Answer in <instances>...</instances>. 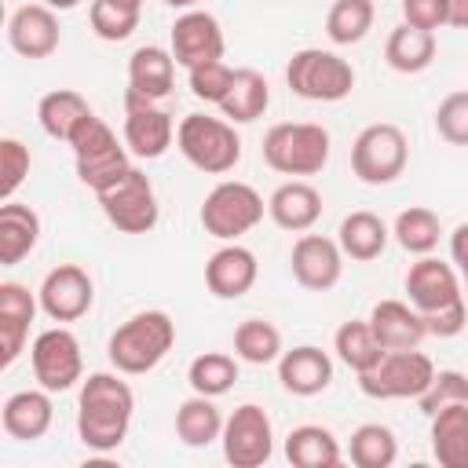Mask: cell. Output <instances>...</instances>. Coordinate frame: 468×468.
Returning a JSON list of instances; mask_svg holds the SVG:
<instances>
[{"mask_svg":"<svg viewBox=\"0 0 468 468\" xmlns=\"http://www.w3.org/2000/svg\"><path fill=\"white\" fill-rule=\"evenodd\" d=\"M121 377L124 373L113 369V373H88V380H80L77 435L95 453H113L128 439L132 413H135V391Z\"/></svg>","mask_w":468,"mask_h":468,"instance_id":"6da1fadb","label":"cell"},{"mask_svg":"<svg viewBox=\"0 0 468 468\" xmlns=\"http://www.w3.org/2000/svg\"><path fill=\"white\" fill-rule=\"evenodd\" d=\"M406 296L410 303L420 311L428 336H457L468 325V300H464V285L453 263L439 260V256H420L417 263H410L406 271Z\"/></svg>","mask_w":468,"mask_h":468,"instance_id":"7a4b0ae2","label":"cell"},{"mask_svg":"<svg viewBox=\"0 0 468 468\" xmlns=\"http://www.w3.org/2000/svg\"><path fill=\"white\" fill-rule=\"evenodd\" d=\"M176 344V322L168 311H139L110 333V366L124 377H143L165 362Z\"/></svg>","mask_w":468,"mask_h":468,"instance_id":"3957f363","label":"cell"},{"mask_svg":"<svg viewBox=\"0 0 468 468\" xmlns=\"http://www.w3.org/2000/svg\"><path fill=\"white\" fill-rule=\"evenodd\" d=\"M69 150H73V165H77V179L99 194L106 190L110 183H117L128 168H132V150L124 146V139L117 143L113 128L95 117V110L77 124V132L69 135Z\"/></svg>","mask_w":468,"mask_h":468,"instance_id":"277c9868","label":"cell"},{"mask_svg":"<svg viewBox=\"0 0 468 468\" xmlns=\"http://www.w3.org/2000/svg\"><path fill=\"white\" fill-rule=\"evenodd\" d=\"M176 146L205 176H227L241 161V135L227 117L186 113L176 128Z\"/></svg>","mask_w":468,"mask_h":468,"instance_id":"5b68a950","label":"cell"},{"mask_svg":"<svg viewBox=\"0 0 468 468\" xmlns=\"http://www.w3.org/2000/svg\"><path fill=\"white\" fill-rule=\"evenodd\" d=\"M263 161L282 176H318L329 161V132L314 121H282L263 135Z\"/></svg>","mask_w":468,"mask_h":468,"instance_id":"8992f818","label":"cell"},{"mask_svg":"<svg viewBox=\"0 0 468 468\" xmlns=\"http://www.w3.org/2000/svg\"><path fill=\"white\" fill-rule=\"evenodd\" d=\"M285 84L307 102H340L355 91V69L329 48H300L285 66Z\"/></svg>","mask_w":468,"mask_h":468,"instance_id":"52a82bcc","label":"cell"},{"mask_svg":"<svg viewBox=\"0 0 468 468\" xmlns=\"http://www.w3.org/2000/svg\"><path fill=\"white\" fill-rule=\"evenodd\" d=\"M263 212H267V201L260 197V190L252 183L223 179L205 194L197 219H201L205 234H212L219 241H238L263 219Z\"/></svg>","mask_w":468,"mask_h":468,"instance_id":"ba28073f","label":"cell"},{"mask_svg":"<svg viewBox=\"0 0 468 468\" xmlns=\"http://www.w3.org/2000/svg\"><path fill=\"white\" fill-rule=\"evenodd\" d=\"M406 161H410V143L399 124H388V121L366 124L351 143V172L366 186L395 183L406 172Z\"/></svg>","mask_w":468,"mask_h":468,"instance_id":"9c48e42d","label":"cell"},{"mask_svg":"<svg viewBox=\"0 0 468 468\" xmlns=\"http://www.w3.org/2000/svg\"><path fill=\"white\" fill-rule=\"evenodd\" d=\"M435 377V362L410 347V351H384V358L358 373V391L366 399H420Z\"/></svg>","mask_w":468,"mask_h":468,"instance_id":"30bf717a","label":"cell"},{"mask_svg":"<svg viewBox=\"0 0 468 468\" xmlns=\"http://www.w3.org/2000/svg\"><path fill=\"white\" fill-rule=\"evenodd\" d=\"M95 197H99V208L110 219V227H117L121 234H146V230L157 227L161 208H157L154 183L135 165L117 183H110L106 190H99Z\"/></svg>","mask_w":468,"mask_h":468,"instance_id":"8fae6325","label":"cell"},{"mask_svg":"<svg viewBox=\"0 0 468 468\" xmlns=\"http://www.w3.org/2000/svg\"><path fill=\"white\" fill-rule=\"evenodd\" d=\"M29 366L40 388L55 391H69L77 380H84V355H80V340L58 322L44 333L33 336L29 347Z\"/></svg>","mask_w":468,"mask_h":468,"instance_id":"7c38bea8","label":"cell"},{"mask_svg":"<svg viewBox=\"0 0 468 468\" xmlns=\"http://www.w3.org/2000/svg\"><path fill=\"white\" fill-rule=\"evenodd\" d=\"M223 457L234 468H260L274 457V424L263 406L241 402L223 424Z\"/></svg>","mask_w":468,"mask_h":468,"instance_id":"4fadbf2b","label":"cell"},{"mask_svg":"<svg viewBox=\"0 0 468 468\" xmlns=\"http://www.w3.org/2000/svg\"><path fill=\"white\" fill-rule=\"evenodd\" d=\"M172 139H176L172 113L165 106H157L154 99L128 88L124 91V146L143 161H157V157H165Z\"/></svg>","mask_w":468,"mask_h":468,"instance_id":"5bb4252c","label":"cell"},{"mask_svg":"<svg viewBox=\"0 0 468 468\" xmlns=\"http://www.w3.org/2000/svg\"><path fill=\"white\" fill-rule=\"evenodd\" d=\"M40 311L51 318V322H77L91 311L95 303V285H91V274L80 267V263H58L44 274L40 289Z\"/></svg>","mask_w":468,"mask_h":468,"instance_id":"9a60e30c","label":"cell"},{"mask_svg":"<svg viewBox=\"0 0 468 468\" xmlns=\"http://www.w3.org/2000/svg\"><path fill=\"white\" fill-rule=\"evenodd\" d=\"M168 40H172V55H176V62L183 69H194L201 62H216V58H223V48H227L219 18L208 15V11H201V7L183 11L172 22Z\"/></svg>","mask_w":468,"mask_h":468,"instance_id":"2e32d148","label":"cell"},{"mask_svg":"<svg viewBox=\"0 0 468 468\" xmlns=\"http://www.w3.org/2000/svg\"><path fill=\"white\" fill-rule=\"evenodd\" d=\"M292 278L311 292H329L344 274V249L325 234H300L289 252Z\"/></svg>","mask_w":468,"mask_h":468,"instance_id":"e0dca14e","label":"cell"},{"mask_svg":"<svg viewBox=\"0 0 468 468\" xmlns=\"http://www.w3.org/2000/svg\"><path fill=\"white\" fill-rule=\"evenodd\" d=\"M62 29H58V15L48 4H22L11 11L7 18V44L15 55L22 58H48L58 51Z\"/></svg>","mask_w":468,"mask_h":468,"instance_id":"ac0fdd59","label":"cell"},{"mask_svg":"<svg viewBox=\"0 0 468 468\" xmlns=\"http://www.w3.org/2000/svg\"><path fill=\"white\" fill-rule=\"evenodd\" d=\"M256 278H260L256 252L238 241L219 245L205 263V285L216 300H241L256 285Z\"/></svg>","mask_w":468,"mask_h":468,"instance_id":"d6986e66","label":"cell"},{"mask_svg":"<svg viewBox=\"0 0 468 468\" xmlns=\"http://www.w3.org/2000/svg\"><path fill=\"white\" fill-rule=\"evenodd\" d=\"M40 311V296L29 292L22 282H0V366H15L26 351L29 325Z\"/></svg>","mask_w":468,"mask_h":468,"instance_id":"ffe728a7","label":"cell"},{"mask_svg":"<svg viewBox=\"0 0 468 468\" xmlns=\"http://www.w3.org/2000/svg\"><path fill=\"white\" fill-rule=\"evenodd\" d=\"M278 384L289 395H300V399L322 395L333 384V358L322 347H314V344H300L292 351H282V358H278Z\"/></svg>","mask_w":468,"mask_h":468,"instance_id":"44dd1931","label":"cell"},{"mask_svg":"<svg viewBox=\"0 0 468 468\" xmlns=\"http://www.w3.org/2000/svg\"><path fill=\"white\" fill-rule=\"evenodd\" d=\"M55 420V406H51V391L48 388H26L7 395L4 410H0V424L11 439L18 442H37L51 431Z\"/></svg>","mask_w":468,"mask_h":468,"instance_id":"7402d4cb","label":"cell"},{"mask_svg":"<svg viewBox=\"0 0 468 468\" xmlns=\"http://www.w3.org/2000/svg\"><path fill=\"white\" fill-rule=\"evenodd\" d=\"M369 329L380 340L384 351H410L420 347V340L428 336V325L420 318V311L413 303L402 300H380L369 311Z\"/></svg>","mask_w":468,"mask_h":468,"instance_id":"603a6c76","label":"cell"},{"mask_svg":"<svg viewBox=\"0 0 468 468\" xmlns=\"http://www.w3.org/2000/svg\"><path fill=\"white\" fill-rule=\"evenodd\" d=\"M267 216L289 234H303L322 219V194L307 179H289L267 197Z\"/></svg>","mask_w":468,"mask_h":468,"instance_id":"cb8c5ba5","label":"cell"},{"mask_svg":"<svg viewBox=\"0 0 468 468\" xmlns=\"http://www.w3.org/2000/svg\"><path fill=\"white\" fill-rule=\"evenodd\" d=\"M176 55L172 48H161V44H143L128 55V88L161 102L172 84H176Z\"/></svg>","mask_w":468,"mask_h":468,"instance_id":"d4e9b609","label":"cell"},{"mask_svg":"<svg viewBox=\"0 0 468 468\" xmlns=\"http://www.w3.org/2000/svg\"><path fill=\"white\" fill-rule=\"evenodd\" d=\"M40 241V216L29 205L0 201V267L22 263Z\"/></svg>","mask_w":468,"mask_h":468,"instance_id":"484cf974","label":"cell"},{"mask_svg":"<svg viewBox=\"0 0 468 468\" xmlns=\"http://www.w3.org/2000/svg\"><path fill=\"white\" fill-rule=\"evenodd\" d=\"M431 420V457L439 468H468V402H453Z\"/></svg>","mask_w":468,"mask_h":468,"instance_id":"4316f807","label":"cell"},{"mask_svg":"<svg viewBox=\"0 0 468 468\" xmlns=\"http://www.w3.org/2000/svg\"><path fill=\"white\" fill-rule=\"evenodd\" d=\"M223 424H227V417L219 413L216 399L197 395V391H194L190 399H183L179 410H176V435H179V442L190 446V450H201V446L219 442Z\"/></svg>","mask_w":468,"mask_h":468,"instance_id":"83f0119b","label":"cell"},{"mask_svg":"<svg viewBox=\"0 0 468 468\" xmlns=\"http://www.w3.org/2000/svg\"><path fill=\"white\" fill-rule=\"evenodd\" d=\"M285 461L292 468H336L344 461V450L329 428L300 424L285 435Z\"/></svg>","mask_w":468,"mask_h":468,"instance_id":"f1b7e54d","label":"cell"},{"mask_svg":"<svg viewBox=\"0 0 468 468\" xmlns=\"http://www.w3.org/2000/svg\"><path fill=\"white\" fill-rule=\"evenodd\" d=\"M388 238H391L388 223L377 212H369V208H358V212L344 216L340 219V230H336V241H340L344 256H351L355 263L377 260L388 249Z\"/></svg>","mask_w":468,"mask_h":468,"instance_id":"f546056e","label":"cell"},{"mask_svg":"<svg viewBox=\"0 0 468 468\" xmlns=\"http://www.w3.org/2000/svg\"><path fill=\"white\" fill-rule=\"evenodd\" d=\"M435 51H439L435 33L417 29L410 22H399L388 33V44H384V58L395 73H424L435 62Z\"/></svg>","mask_w":468,"mask_h":468,"instance_id":"4dcf8cb0","label":"cell"},{"mask_svg":"<svg viewBox=\"0 0 468 468\" xmlns=\"http://www.w3.org/2000/svg\"><path fill=\"white\" fill-rule=\"evenodd\" d=\"M91 113L88 99L73 88H55L48 91L40 102H37V121L44 128V135L58 139V143H69V135L77 132V124Z\"/></svg>","mask_w":468,"mask_h":468,"instance_id":"1f68e13d","label":"cell"},{"mask_svg":"<svg viewBox=\"0 0 468 468\" xmlns=\"http://www.w3.org/2000/svg\"><path fill=\"white\" fill-rule=\"evenodd\" d=\"M267 106H271V84L260 69H238L230 95L219 102V110L230 124H252L267 113Z\"/></svg>","mask_w":468,"mask_h":468,"instance_id":"d6a6232c","label":"cell"},{"mask_svg":"<svg viewBox=\"0 0 468 468\" xmlns=\"http://www.w3.org/2000/svg\"><path fill=\"white\" fill-rule=\"evenodd\" d=\"M333 351H336V358L358 377V373H366V369H373L380 358H384V347H380V340L373 336V329H369V318H351V322H344L336 333H333Z\"/></svg>","mask_w":468,"mask_h":468,"instance_id":"836d02e7","label":"cell"},{"mask_svg":"<svg viewBox=\"0 0 468 468\" xmlns=\"http://www.w3.org/2000/svg\"><path fill=\"white\" fill-rule=\"evenodd\" d=\"M347 453H351L355 468H391L399 461V439L388 424L369 420V424H358L351 431Z\"/></svg>","mask_w":468,"mask_h":468,"instance_id":"e575fe53","label":"cell"},{"mask_svg":"<svg viewBox=\"0 0 468 468\" xmlns=\"http://www.w3.org/2000/svg\"><path fill=\"white\" fill-rule=\"evenodd\" d=\"M186 384L197 395L219 399L238 384V355L227 351H201L190 366H186Z\"/></svg>","mask_w":468,"mask_h":468,"instance_id":"d590c367","label":"cell"},{"mask_svg":"<svg viewBox=\"0 0 468 468\" xmlns=\"http://www.w3.org/2000/svg\"><path fill=\"white\" fill-rule=\"evenodd\" d=\"M234 355L249 366H271L282 358V333L267 318H245L234 329Z\"/></svg>","mask_w":468,"mask_h":468,"instance_id":"8d00e7d4","label":"cell"},{"mask_svg":"<svg viewBox=\"0 0 468 468\" xmlns=\"http://www.w3.org/2000/svg\"><path fill=\"white\" fill-rule=\"evenodd\" d=\"M377 7L373 0H333L329 15H325V37L336 48H351L358 40H366V33L373 29Z\"/></svg>","mask_w":468,"mask_h":468,"instance_id":"74e56055","label":"cell"},{"mask_svg":"<svg viewBox=\"0 0 468 468\" xmlns=\"http://www.w3.org/2000/svg\"><path fill=\"white\" fill-rule=\"evenodd\" d=\"M391 234H395V241H399L406 252L428 256V252L439 245V238H442V223H439V216H435L431 208L410 205V208H402V212L395 216Z\"/></svg>","mask_w":468,"mask_h":468,"instance_id":"f35d334b","label":"cell"},{"mask_svg":"<svg viewBox=\"0 0 468 468\" xmlns=\"http://www.w3.org/2000/svg\"><path fill=\"white\" fill-rule=\"evenodd\" d=\"M139 15H143V7H132V4H121V0H91V7H88L91 33L106 44L128 40L139 29Z\"/></svg>","mask_w":468,"mask_h":468,"instance_id":"ab89813d","label":"cell"},{"mask_svg":"<svg viewBox=\"0 0 468 468\" xmlns=\"http://www.w3.org/2000/svg\"><path fill=\"white\" fill-rule=\"evenodd\" d=\"M234 73H238V69H230L223 58H216V62H201V66L186 69L190 95L201 99V102L219 106V102L230 95V88H234Z\"/></svg>","mask_w":468,"mask_h":468,"instance_id":"60d3db41","label":"cell"},{"mask_svg":"<svg viewBox=\"0 0 468 468\" xmlns=\"http://www.w3.org/2000/svg\"><path fill=\"white\" fill-rule=\"evenodd\" d=\"M453 402H468V373H461V369H435L428 391L417 399L420 413L431 417V413H439V410H446Z\"/></svg>","mask_w":468,"mask_h":468,"instance_id":"b9f144b4","label":"cell"},{"mask_svg":"<svg viewBox=\"0 0 468 468\" xmlns=\"http://www.w3.org/2000/svg\"><path fill=\"white\" fill-rule=\"evenodd\" d=\"M435 132L450 146H468V91H450L435 106Z\"/></svg>","mask_w":468,"mask_h":468,"instance_id":"7bdbcfd3","label":"cell"},{"mask_svg":"<svg viewBox=\"0 0 468 468\" xmlns=\"http://www.w3.org/2000/svg\"><path fill=\"white\" fill-rule=\"evenodd\" d=\"M29 165H33V157H29V146L26 143H18L11 135L0 139V201H11L15 197V190L29 176Z\"/></svg>","mask_w":468,"mask_h":468,"instance_id":"ee69618b","label":"cell"},{"mask_svg":"<svg viewBox=\"0 0 468 468\" xmlns=\"http://www.w3.org/2000/svg\"><path fill=\"white\" fill-rule=\"evenodd\" d=\"M402 22L435 33L450 26V0H402Z\"/></svg>","mask_w":468,"mask_h":468,"instance_id":"f6af8a7d","label":"cell"},{"mask_svg":"<svg viewBox=\"0 0 468 468\" xmlns=\"http://www.w3.org/2000/svg\"><path fill=\"white\" fill-rule=\"evenodd\" d=\"M450 260H453L461 285H464V296H468V223H457L450 234Z\"/></svg>","mask_w":468,"mask_h":468,"instance_id":"bcb514c9","label":"cell"},{"mask_svg":"<svg viewBox=\"0 0 468 468\" xmlns=\"http://www.w3.org/2000/svg\"><path fill=\"white\" fill-rule=\"evenodd\" d=\"M44 4H48V7H55V11H73L80 0H44Z\"/></svg>","mask_w":468,"mask_h":468,"instance_id":"7dc6e473","label":"cell"},{"mask_svg":"<svg viewBox=\"0 0 468 468\" xmlns=\"http://www.w3.org/2000/svg\"><path fill=\"white\" fill-rule=\"evenodd\" d=\"M161 4H168V7H176V11H190V7H197V0H161Z\"/></svg>","mask_w":468,"mask_h":468,"instance_id":"c3c4849f","label":"cell"},{"mask_svg":"<svg viewBox=\"0 0 468 468\" xmlns=\"http://www.w3.org/2000/svg\"><path fill=\"white\" fill-rule=\"evenodd\" d=\"M121 4H132V7H143V0H121Z\"/></svg>","mask_w":468,"mask_h":468,"instance_id":"681fc988","label":"cell"}]
</instances>
